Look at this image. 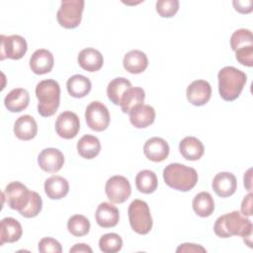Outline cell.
Masks as SVG:
<instances>
[{"label":"cell","instance_id":"obj_1","mask_svg":"<svg viewBox=\"0 0 253 253\" xmlns=\"http://www.w3.org/2000/svg\"><path fill=\"white\" fill-rule=\"evenodd\" d=\"M252 228L251 220L237 211L220 215L213 225L214 233L218 237L228 238L239 235L249 247H252Z\"/></svg>","mask_w":253,"mask_h":253},{"label":"cell","instance_id":"obj_2","mask_svg":"<svg viewBox=\"0 0 253 253\" xmlns=\"http://www.w3.org/2000/svg\"><path fill=\"white\" fill-rule=\"evenodd\" d=\"M218 92L220 97L227 102L234 101L241 94L247 81L246 74L233 67L225 66L218 71Z\"/></svg>","mask_w":253,"mask_h":253},{"label":"cell","instance_id":"obj_3","mask_svg":"<svg viewBox=\"0 0 253 253\" xmlns=\"http://www.w3.org/2000/svg\"><path fill=\"white\" fill-rule=\"evenodd\" d=\"M163 179L170 188L188 192L192 190L198 182L197 171L181 163H170L163 170Z\"/></svg>","mask_w":253,"mask_h":253},{"label":"cell","instance_id":"obj_4","mask_svg":"<svg viewBox=\"0 0 253 253\" xmlns=\"http://www.w3.org/2000/svg\"><path fill=\"white\" fill-rule=\"evenodd\" d=\"M36 96L39 100L38 112L47 118L55 114L60 103V87L53 79H45L37 84Z\"/></svg>","mask_w":253,"mask_h":253},{"label":"cell","instance_id":"obj_5","mask_svg":"<svg viewBox=\"0 0 253 253\" xmlns=\"http://www.w3.org/2000/svg\"><path fill=\"white\" fill-rule=\"evenodd\" d=\"M129 224L138 234H147L152 228V217L148 205L141 200H133L127 210Z\"/></svg>","mask_w":253,"mask_h":253},{"label":"cell","instance_id":"obj_6","mask_svg":"<svg viewBox=\"0 0 253 253\" xmlns=\"http://www.w3.org/2000/svg\"><path fill=\"white\" fill-rule=\"evenodd\" d=\"M85 2L83 0H63L56 13L58 24L65 29L79 26Z\"/></svg>","mask_w":253,"mask_h":253},{"label":"cell","instance_id":"obj_7","mask_svg":"<svg viewBox=\"0 0 253 253\" xmlns=\"http://www.w3.org/2000/svg\"><path fill=\"white\" fill-rule=\"evenodd\" d=\"M31 192L24 184L18 181L9 183L3 193V198L6 200L8 207L19 212L24 210L31 198Z\"/></svg>","mask_w":253,"mask_h":253},{"label":"cell","instance_id":"obj_8","mask_svg":"<svg viewBox=\"0 0 253 253\" xmlns=\"http://www.w3.org/2000/svg\"><path fill=\"white\" fill-rule=\"evenodd\" d=\"M85 120L92 130L103 131L110 125L109 110L103 103L93 101L86 108Z\"/></svg>","mask_w":253,"mask_h":253},{"label":"cell","instance_id":"obj_9","mask_svg":"<svg viewBox=\"0 0 253 253\" xmlns=\"http://www.w3.org/2000/svg\"><path fill=\"white\" fill-rule=\"evenodd\" d=\"M105 192L111 203H125L131 194V187L128 180L121 175H116L108 179Z\"/></svg>","mask_w":253,"mask_h":253},{"label":"cell","instance_id":"obj_10","mask_svg":"<svg viewBox=\"0 0 253 253\" xmlns=\"http://www.w3.org/2000/svg\"><path fill=\"white\" fill-rule=\"evenodd\" d=\"M1 41V51H0V59L3 60L5 58L11 59H20L22 58L28 49V44L26 40L19 35H11V36H0Z\"/></svg>","mask_w":253,"mask_h":253},{"label":"cell","instance_id":"obj_11","mask_svg":"<svg viewBox=\"0 0 253 253\" xmlns=\"http://www.w3.org/2000/svg\"><path fill=\"white\" fill-rule=\"evenodd\" d=\"M79 129V118L75 113L71 111L62 112L55 121V131L60 137L64 139L75 137Z\"/></svg>","mask_w":253,"mask_h":253},{"label":"cell","instance_id":"obj_12","mask_svg":"<svg viewBox=\"0 0 253 253\" xmlns=\"http://www.w3.org/2000/svg\"><path fill=\"white\" fill-rule=\"evenodd\" d=\"M188 101L194 106L206 105L211 96V87L206 80L199 79L193 81L186 91Z\"/></svg>","mask_w":253,"mask_h":253},{"label":"cell","instance_id":"obj_13","mask_svg":"<svg viewBox=\"0 0 253 253\" xmlns=\"http://www.w3.org/2000/svg\"><path fill=\"white\" fill-rule=\"evenodd\" d=\"M38 163L41 169L48 173H55L61 169L64 163V156L60 150L53 147L44 148L38 156Z\"/></svg>","mask_w":253,"mask_h":253},{"label":"cell","instance_id":"obj_14","mask_svg":"<svg viewBox=\"0 0 253 253\" xmlns=\"http://www.w3.org/2000/svg\"><path fill=\"white\" fill-rule=\"evenodd\" d=\"M169 150L167 141L158 136L147 139L143 145V153L145 157L153 162L164 161L169 155Z\"/></svg>","mask_w":253,"mask_h":253},{"label":"cell","instance_id":"obj_15","mask_svg":"<svg viewBox=\"0 0 253 253\" xmlns=\"http://www.w3.org/2000/svg\"><path fill=\"white\" fill-rule=\"evenodd\" d=\"M211 187L218 197H230L235 193L237 189L236 178L230 172H219L214 176Z\"/></svg>","mask_w":253,"mask_h":253},{"label":"cell","instance_id":"obj_16","mask_svg":"<svg viewBox=\"0 0 253 253\" xmlns=\"http://www.w3.org/2000/svg\"><path fill=\"white\" fill-rule=\"evenodd\" d=\"M53 55L44 48L37 49L30 58V68L35 74H45L51 71L53 67Z\"/></svg>","mask_w":253,"mask_h":253},{"label":"cell","instance_id":"obj_17","mask_svg":"<svg viewBox=\"0 0 253 253\" xmlns=\"http://www.w3.org/2000/svg\"><path fill=\"white\" fill-rule=\"evenodd\" d=\"M95 217L98 225L104 228H110L118 224L120 219V212L117 207L114 205L103 202L98 206Z\"/></svg>","mask_w":253,"mask_h":253},{"label":"cell","instance_id":"obj_18","mask_svg":"<svg viewBox=\"0 0 253 253\" xmlns=\"http://www.w3.org/2000/svg\"><path fill=\"white\" fill-rule=\"evenodd\" d=\"M128 114L131 125L137 128L147 127L155 120V110L149 105L140 104L134 107Z\"/></svg>","mask_w":253,"mask_h":253},{"label":"cell","instance_id":"obj_19","mask_svg":"<svg viewBox=\"0 0 253 253\" xmlns=\"http://www.w3.org/2000/svg\"><path fill=\"white\" fill-rule=\"evenodd\" d=\"M77 61L80 67L84 70L89 72H95L102 68L104 58L99 50L93 47H87L79 52L77 56Z\"/></svg>","mask_w":253,"mask_h":253},{"label":"cell","instance_id":"obj_20","mask_svg":"<svg viewBox=\"0 0 253 253\" xmlns=\"http://www.w3.org/2000/svg\"><path fill=\"white\" fill-rule=\"evenodd\" d=\"M23 234L21 223L13 217H4L0 223V245L4 243H14Z\"/></svg>","mask_w":253,"mask_h":253},{"label":"cell","instance_id":"obj_21","mask_svg":"<svg viewBox=\"0 0 253 253\" xmlns=\"http://www.w3.org/2000/svg\"><path fill=\"white\" fill-rule=\"evenodd\" d=\"M30 103L29 92L24 88H15L11 90L4 99V105L8 111L19 113L24 111Z\"/></svg>","mask_w":253,"mask_h":253},{"label":"cell","instance_id":"obj_22","mask_svg":"<svg viewBox=\"0 0 253 253\" xmlns=\"http://www.w3.org/2000/svg\"><path fill=\"white\" fill-rule=\"evenodd\" d=\"M124 68L132 74L143 72L148 66V58L146 54L138 49H133L125 54L123 59Z\"/></svg>","mask_w":253,"mask_h":253},{"label":"cell","instance_id":"obj_23","mask_svg":"<svg viewBox=\"0 0 253 253\" xmlns=\"http://www.w3.org/2000/svg\"><path fill=\"white\" fill-rule=\"evenodd\" d=\"M38 125L30 115L19 117L14 124V133L21 140H31L37 135Z\"/></svg>","mask_w":253,"mask_h":253},{"label":"cell","instance_id":"obj_24","mask_svg":"<svg viewBox=\"0 0 253 253\" xmlns=\"http://www.w3.org/2000/svg\"><path fill=\"white\" fill-rule=\"evenodd\" d=\"M179 150L186 160H199L205 152L204 144L195 136H186L179 143Z\"/></svg>","mask_w":253,"mask_h":253},{"label":"cell","instance_id":"obj_25","mask_svg":"<svg viewBox=\"0 0 253 253\" xmlns=\"http://www.w3.org/2000/svg\"><path fill=\"white\" fill-rule=\"evenodd\" d=\"M69 191L67 180L61 176L53 175L44 182V192L51 200H60L64 198Z\"/></svg>","mask_w":253,"mask_h":253},{"label":"cell","instance_id":"obj_26","mask_svg":"<svg viewBox=\"0 0 253 253\" xmlns=\"http://www.w3.org/2000/svg\"><path fill=\"white\" fill-rule=\"evenodd\" d=\"M77 151L85 159L95 158L101 151V143L98 137L85 134L77 142Z\"/></svg>","mask_w":253,"mask_h":253},{"label":"cell","instance_id":"obj_27","mask_svg":"<svg viewBox=\"0 0 253 253\" xmlns=\"http://www.w3.org/2000/svg\"><path fill=\"white\" fill-rule=\"evenodd\" d=\"M66 87L70 96L74 98H83L91 91L92 84L87 77L81 74H75L67 80Z\"/></svg>","mask_w":253,"mask_h":253},{"label":"cell","instance_id":"obj_28","mask_svg":"<svg viewBox=\"0 0 253 253\" xmlns=\"http://www.w3.org/2000/svg\"><path fill=\"white\" fill-rule=\"evenodd\" d=\"M145 99L144 90L140 87H130L123 95L121 108L123 113H129L134 107L143 104Z\"/></svg>","mask_w":253,"mask_h":253},{"label":"cell","instance_id":"obj_29","mask_svg":"<svg viewBox=\"0 0 253 253\" xmlns=\"http://www.w3.org/2000/svg\"><path fill=\"white\" fill-rule=\"evenodd\" d=\"M193 210L201 217L210 216L214 211V202L208 192H201L193 199Z\"/></svg>","mask_w":253,"mask_h":253},{"label":"cell","instance_id":"obj_30","mask_svg":"<svg viewBox=\"0 0 253 253\" xmlns=\"http://www.w3.org/2000/svg\"><path fill=\"white\" fill-rule=\"evenodd\" d=\"M131 87L130 81L125 77L114 78L107 86V95L109 100L115 105H121L124 93Z\"/></svg>","mask_w":253,"mask_h":253},{"label":"cell","instance_id":"obj_31","mask_svg":"<svg viewBox=\"0 0 253 253\" xmlns=\"http://www.w3.org/2000/svg\"><path fill=\"white\" fill-rule=\"evenodd\" d=\"M158 181L156 174L148 169L141 170L135 177L136 189L143 194H151L157 189Z\"/></svg>","mask_w":253,"mask_h":253},{"label":"cell","instance_id":"obj_32","mask_svg":"<svg viewBox=\"0 0 253 253\" xmlns=\"http://www.w3.org/2000/svg\"><path fill=\"white\" fill-rule=\"evenodd\" d=\"M67 229L74 236H84L90 230V221L82 214H74L67 221Z\"/></svg>","mask_w":253,"mask_h":253},{"label":"cell","instance_id":"obj_33","mask_svg":"<svg viewBox=\"0 0 253 253\" xmlns=\"http://www.w3.org/2000/svg\"><path fill=\"white\" fill-rule=\"evenodd\" d=\"M100 250L104 253H116L123 247V239L117 233H106L99 240Z\"/></svg>","mask_w":253,"mask_h":253},{"label":"cell","instance_id":"obj_34","mask_svg":"<svg viewBox=\"0 0 253 253\" xmlns=\"http://www.w3.org/2000/svg\"><path fill=\"white\" fill-rule=\"evenodd\" d=\"M253 45V37L250 30L239 29L236 30L230 38V46L232 50H236L243 46Z\"/></svg>","mask_w":253,"mask_h":253},{"label":"cell","instance_id":"obj_35","mask_svg":"<svg viewBox=\"0 0 253 253\" xmlns=\"http://www.w3.org/2000/svg\"><path fill=\"white\" fill-rule=\"evenodd\" d=\"M42 208V201L41 196L37 192L32 191L31 198H30V201H29L27 207L24 210H22L19 213L22 216L27 217V218L35 217L41 212Z\"/></svg>","mask_w":253,"mask_h":253},{"label":"cell","instance_id":"obj_36","mask_svg":"<svg viewBox=\"0 0 253 253\" xmlns=\"http://www.w3.org/2000/svg\"><path fill=\"white\" fill-rule=\"evenodd\" d=\"M156 12L162 18L173 17L179 9L178 0H158L155 4Z\"/></svg>","mask_w":253,"mask_h":253},{"label":"cell","instance_id":"obj_37","mask_svg":"<svg viewBox=\"0 0 253 253\" xmlns=\"http://www.w3.org/2000/svg\"><path fill=\"white\" fill-rule=\"evenodd\" d=\"M39 251L42 253H61V244L54 238L43 237L39 242Z\"/></svg>","mask_w":253,"mask_h":253},{"label":"cell","instance_id":"obj_38","mask_svg":"<svg viewBox=\"0 0 253 253\" xmlns=\"http://www.w3.org/2000/svg\"><path fill=\"white\" fill-rule=\"evenodd\" d=\"M235 56L239 63L251 67L253 65V45L243 46L236 49Z\"/></svg>","mask_w":253,"mask_h":253},{"label":"cell","instance_id":"obj_39","mask_svg":"<svg viewBox=\"0 0 253 253\" xmlns=\"http://www.w3.org/2000/svg\"><path fill=\"white\" fill-rule=\"evenodd\" d=\"M235 10L239 13L242 14H247L252 11V5L253 2L251 0H246V1H233L232 2Z\"/></svg>","mask_w":253,"mask_h":253},{"label":"cell","instance_id":"obj_40","mask_svg":"<svg viewBox=\"0 0 253 253\" xmlns=\"http://www.w3.org/2000/svg\"><path fill=\"white\" fill-rule=\"evenodd\" d=\"M207 250L199 245V244H194V243H183L181 244L177 249L176 252H206Z\"/></svg>","mask_w":253,"mask_h":253},{"label":"cell","instance_id":"obj_41","mask_svg":"<svg viewBox=\"0 0 253 253\" xmlns=\"http://www.w3.org/2000/svg\"><path fill=\"white\" fill-rule=\"evenodd\" d=\"M241 213L245 216L252 215V194L251 193L245 196L241 203Z\"/></svg>","mask_w":253,"mask_h":253},{"label":"cell","instance_id":"obj_42","mask_svg":"<svg viewBox=\"0 0 253 253\" xmlns=\"http://www.w3.org/2000/svg\"><path fill=\"white\" fill-rule=\"evenodd\" d=\"M70 253H92L93 250L90 246L84 243H77L69 250Z\"/></svg>","mask_w":253,"mask_h":253},{"label":"cell","instance_id":"obj_43","mask_svg":"<svg viewBox=\"0 0 253 253\" xmlns=\"http://www.w3.org/2000/svg\"><path fill=\"white\" fill-rule=\"evenodd\" d=\"M251 169H248L247 172L244 174V186L246 187V189L250 192L251 188H252V183H251Z\"/></svg>","mask_w":253,"mask_h":253}]
</instances>
